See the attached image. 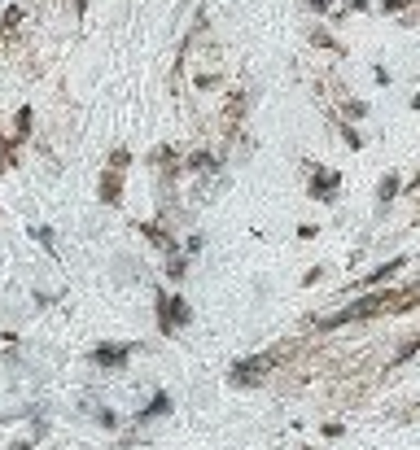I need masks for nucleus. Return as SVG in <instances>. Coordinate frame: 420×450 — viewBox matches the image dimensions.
I'll use <instances>...</instances> for the list:
<instances>
[{
	"label": "nucleus",
	"instance_id": "obj_1",
	"mask_svg": "<svg viewBox=\"0 0 420 450\" xmlns=\"http://www.w3.org/2000/svg\"><path fill=\"white\" fill-rule=\"evenodd\" d=\"M403 306L398 302V293H368V297H359V302H350V306H342L337 315H329L320 328H342V324H354V320H368V315H377V310H385V306Z\"/></svg>",
	"mask_w": 420,
	"mask_h": 450
},
{
	"label": "nucleus",
	"instance_id": "obj_2",
	"mask_svg": "<svg viewBox=\"0 0 420 450\" xmlns=\"http://www.w3.org/2000/svg\"><path fill=\"white\" fill-rule=\"evenodd\" d=\"M188 320H193V310H188V302H184L180 293H175V297L171 293H158V328H163L167 337H171L175 328H184Z\"/></svg>",
	"mask_w": 420,
	"mask_h": 450
},
{
	"label": "nucleus",
	"instance_id": "obj_3",
	"mask_svg": "<svg viewBox=\"0 0 420 450\" xmlns=\"http://www.w3.org/2000/svg\"><path fill=\"white\" fill-rule=\"evenodd\" d=\"M271 363H276V354H254V359H241V363H232V380H237V385H258V380L267 376Z\"/></svg>",
	"mask_w": 420,
	"mask_h": 450
},
{
	"label": "nucleus",
	"instance_id": "obj_4",
	"mask_svg": "<svg viewBox=\"0 0 420 450\" xmlns=\"http://www.w3.org/2000/svg\"><path fill=\"white\" fill-rule=\"evenodd\" d=\"M127 359H132V345H114V341H105V345H96V350H92V363H96V368H110V372H119Z\"/></svg>",
	"mask_w": 420,
	"mask_h": 450
},
{
	"label": "nucleus",
	"instance_id": "obj_5",
	"mask_svg": "<svg viewBox=\"0 0 420 450\" xmlns=\"http://www.w3.org/2000/svg\"><path fill=\"white\" fill-rule=\"evenodd\" d=\"M123 175H127V171L105 166V175H101V202H105V206H119V202H123Z\"/></svg>",
	"mask_w": 420,
	"mask_h": 450
},
{
	"label": "nucleus",
	"instance_id": "obj_6",
	"mask_svg": "<svg viewBox=\"0 0 420 450\" xmlns=\"http://www.w3.org/2000/svg\"><path fill=\"white\" fill-rule=\"evenodd\" d=\"M337 184H342V179H337V171H320V166H315L311 197H320V202H333V197H337Z\"/></svg>",
	"mask_w": 420,
	"mask_h": 450
},
{
	"label": "nucleus",
	"instance_id": "obj_7",
	"mask_svg": "<svg viewBox=\"0 0 420 450\" xmlns=\"http://www.w3.org/2000/svg\"><path fill=\"white\" fill-rule=\"evenodd\" d=\"M403 267H407V258H403V254H398V258H390V262H381L377 271H368V276L359 280V289H373V285H381V280H390V276H398Z\"/></svg>",
	"mask_w": 420,
	"mask_h": 450
},
{
	"label": "nucleus",
	"instance_id": "obj_8",
	"mask_svg": "<svg viewBox=\"0 0 420 450\" xmlns=\"http://www.w3.org/2000/svg\"><path fill=\"white\" fill-rule=\"evenodd\" d=\"M398 188H403V179H398L394 171H390V175H381V184H377V202H381V206H390L394 197H398Z\"/></svg>",
	"mask_w": 420,
	"mask_h": 450
},
{
	"label": "nucleus",
	"instance_id": "obj_9",
	"mask_svg": "<svg viewBox=\"0 0 420 450\" xmlns=\"http://www.w3.org/2000/svg\"><path fill=\"white\" fill-rule=\"evenodd\" d=\"M140 232H144V237H149V245H158V249H167V254H175V241H171V237H167V232L158 227V223H144Z\"/></svg>",
	"mask_w": 420,
	"mask_h": 450
},
{
	"label": "nucleus",
	"instance_id": "obj_10",
	"mask_svg": "<svg viewBox=\"0 0 420 450\" xmlns=\"http://www.w3.org/2000/svg\"><path fill=\"white\" fill-rule=\"evenodd\" d=\"M167 411H171V398H167V393H158L153 403L140 411V424H144V420H158V415H167Z\"/></svg>",
	"mask_w": 420,
	"mask_h": 450
},
{
	"label": "nucleus",
	"instance_id": "obj_11",
	"mask_svg": "<svg viewBox=\"0 0 420 450\" xmlns=\"http://www.w3.org/2000/svg\"><path fill=\"white\" fill-rule=\"evenodd\" d=\"M184 271H188V258H184V254H171V258H167V280H175V285H180Z\"/></svg>",
	"mask_w": 420,
	"mask_h": 450
},
{
	"label": "nucleus",
	"instance_id": "obj_12",
	"mask_svg": "<svg viewBox=\"0 0 420 450\" xmlns=\"http://www.w3.org/2000/svg\"><path fill=\"white\" fill-rule=\"evenodd\" d=\"M31 237H36L48 254H57V241H53V227H31Z\"/></svg>",
	"mask_w": 420,
	"mask_h": 450
},
{
	"label": "nucleus",
	"instance_id": "obj_13",
	"mask_svg": "<svg viewBox=\"0 0 420 450\" xmlns=\"http://www.w3.org/2000/svg\"><path fill=\"white\" fill-rule=\"evenodd\" d=\"M188 171H215V158H210V153H193L188 158Z\"/></svg>",
	"mask_w": 420,
	"mask_h": 450
},
{
	"label": "nucleus",
	"instance_id": "obj_14",
	"mask_svg": "<svg viewBox=\"0 0 420 450\" xmlns=\"http://www.w3.org/2000/svg\"><path fill=\"white\" fill-rule=\"evenodd\" d=\"M110 166H114V171H127V166H132V153H127V149H114V153H110Z\"/></svg>",
	"mask_w": 420,
	"mask_h": 450
},
{
	"label": "nucleus",
	"instance_id": "obj_15",
	"mask_svg": "<svg viewBox=\"0 0 420 450\" xmlns=\"http://www.w3.org/2000/svg\"><path fill=\"white\" fill-rule=\"evenodd\" d=\"M22 136H31V105L18 110V140H22Z\"/></svg>",
	"mask_w": 420,
	"mask_h": 450
},
{
	"label": "nucleus",
	"instance_id": "obj_16",
	"mask_svg": "<svg viewBox=\"0 0 420 450\" xmlns=\"http://www.w3.org/2000/svg\"><path fill=\"white\" fill-rule=\"evenodd\" d=\"M18 22H22V9H13V5H9V9H5V18H0V27H5V31H13Z\"/></svg>",
	"mask_w": 420,
	"mask_h": 450
},
{
	"label": "nucleus",
	"instance_id": "obj_17",
	"mask_svg": "<svg viewBox=\"0 0 420 450\" xmlns=\"http://www.w3.org/2000/svg\"><path fill=\"white\" fill-rule=\"evenodd\" d=\"M346 119H368V105L363 101H346Z\"/></svg>",
	"mask_w": 420,
	"mask_h": 450
},
{
	"label": "nucleus",
	"instance_id": "obj_18",
	"mask_svg": "<svg viewBox=\"0 0 420 450\" xmlns=\"http://www.w3.org/2000/svg\"><path fill=\"white\" fill-rule=\"evenodd\" d=\"M342 140H346L350 149H363V136H359V131H354V127H342Z\"/></svg>",
	"mask_w": 420,
	"mask_h": 450
},
{
	"label": "nucleus",
	"instance_id": "obj_19",
	"mask_svg": "<svg viewBox=\"0 0 420 450\" xmlns=\"http://www.w3.org/2000/svg\"><path fill=\"white\" fill-rule=\"evenodd\" d=\"M403 5H407V0H385V13H398Z\"/></svg>",
	"mask_w": 420,
	"mask_h": 450
},
{
	"label": "nucleus",
	"instance_id": "obj_20",
	"mask_svg": "<svg viewBox=\"0 0 420 450\" xmlns=\"http://www.w3.org/2000/svg\"><path fill=\"white\" fill-rule=\"evenodd\" d=\"M306 5H311L315 13H329V0H306Z\"/></svg>",
	"mask_w": 420,
	"mask_h": 450
}]
</instances>
